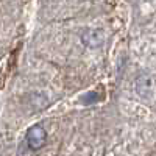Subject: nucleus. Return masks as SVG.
I'll return each instance as SVG.
<instances>
[{"instance_id":"1","label":"nucleus","mask_w":156,"mask_h":156,"mask_svg":"<svg viewBox=\"0 0 156 156\" xmlns=\"http://www.w3.org/2000/svg\"><path fill=\"white\" fill-rule=\"evenodd\" d=\"M47 137H48L47 131L41 125H31L27 129V134H25V140H27L30 150H33V151L41 150L47 144Z\"/></svg>"},{"instance_id":"2","label":"nucleus","mask_w":156,"mask_h":156,"mask_svg":"<svg viewBox=\"0 0 156 156\" xmlns=\"http://www.w3.org/2000/svg\"><path fill=\"white\" fill-rule=\"evenodd\" d=\"M81 42L89 48H98L105 42V37L100 30H87L81 34Z\"/></svg>"}]
</instances>
